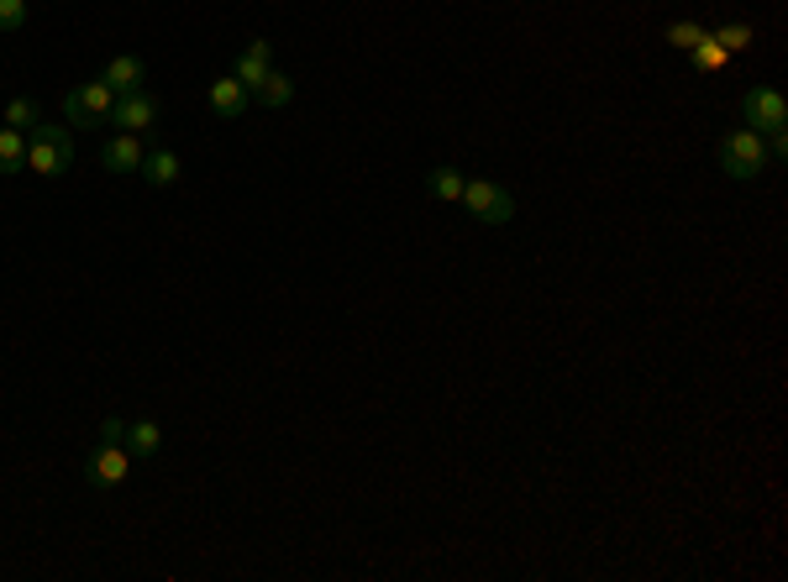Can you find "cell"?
<instances>
[{"instance_id":"6da1fadb","label":"cell","mask_w":788,"mask_h":582,"mask_svg":"<svg viewBox=\"0 0 788 582\" xmlns=\"http://www.w3.org/2000/svg\"><path fill=\"white\" fill-rule=\"evenodd\" d=\"M27 169L42 178H59L74 169V137L63 132V126H32L27 132Z\"/></svg>"},{"instance_id":"7a4b0ae2","label":"cell","mask_w":788,"mask_h":582,"mask_svg":"<svg viewBox=\"0 0 788 582\" xmlns=\"http://www.w3.org/2000/svg\"><path fill=\"white\" fill-rule=\"evenodd\" d=\"M457 205H463L473 221H484V226H510V221H516V200H510V189L494 184V178H463V200Z\"/></svg>"},{"instance_id":"3957f363","label":"cell","mask_w":788,"mask_h":582,"mask_svg":"<svg viewBox=\"0 0 788 582\" xmlns=\"http://www.w3.org/2000/svg\"><path fill=\"white\" fill-rule=\"evenodd\" d=\"M773 158H767V143H762L752 126H741V132H726L721 137V169L730 178H758Z\"/></svg>"},{"instance_id":"277c9868","label":"cell","mask_w":788,"mask_h":582,"mask_svg":"<svg viewBox=\"0 0 788 582\" xmlns=\"http://www.w3.org/2000/svg\"><path fill=\"white\" fill-rule=\"evenodd\" d=\"M111 106H116V89L106 85V79H90V85H79V89L63 95V116H69V126H100V121H111Z\"/></svg>"},{"instance_id":"5b68a950","label":"cell","mask_w":788,"mask_h":582,"mask_svg":"<svg viewBox=\"0 0 788 582\" xmlns=\"http://www.w3.org/2000/svg\"><path fill=\"white\" fill-rule=\"evenodd\" d=\"M741 116H747V126H752L758 137H767V132H784V126H788L784 89H773V85L747 89V100H741Z\"/></svg>"},{"instance_id":"8992f818","label":"cell","mask_w":788,"mask_h":582,"mask_svg":"<svg viewBox=\"0 0 788 582\" xmlns=\"http://www.w3.org/2000/svg\"><path fill=\"white\" fill-rule=\"evenodd\" d=\"M111 126H116V132H132V137L152 132V126H158V100H152L148 89L116 95V106H111Z\"/></svg>"},{"instance_id":"52a82bcc","label":"cell","mask_w":788,"mask_h":582,"mask_svg":"<svg viewBox=\"0 0 788 582\" xmlns=\"http://www.w3.org/2000/svg\"><path fill=\"white\" fill-rule=\"evenodd\" d=\"M90 472L106 483V488L126 483V472H132V451H126V441H100V446L90 451Z\"/></svg>"},{"instance_id":"ba28073f","label":"cell","mask_w":788,"mask_h":582,"mask_svg":"<svg viewBox=\"0 0 788 582\" xmlns=\"http://www.w3.org/2000/svg\"><path fill=\"white\" fill-rule=\"evenodd\" d=\"M143 143L132 137V132H116L111 143L100 147V163H106V174H143Z\"/></svg>"},{"instance_id":"9c48e42d","label":"cell","mask_w":788,"mask_h":582,"mask_svg":"<svg viewBox=\"0 0 788 582\" xmlns=\"http://www.w3.org/2000/svg\"><path fill=\"white\" fill-rule=\"evenodd\" d=\"M247 100H253V95H247V85L237 79V74H226V79H216V85H211V111L221 121H243L247 116Z\"/></svg>"},{"instance_id":"30bf717a","label":"cell","mask_w":788,"mask_h":582,"mask_svg":"<svg viewBox=\"0 0 788 582\" xmlns=\"http://www.w3.org/2000/svg\"><path fill=\"white\" fill-rule=\"evenodd\" d=\"M269 69H273V48L263 42V37H258V42L247 48L243 59H237V79L247 85V95H253V89L263 85V74H269Z\"/></svg>"},{"instance_id":"8fae6325","label":"cell","mask_w":788,"mask_h":582,"mask_svg":"<svg viewBox=\"0 0 788 582\" xmlns=\"http://www.w3.org/2000/svg\"><path fill=\"white\" fill-rule=\"evenodd\" d=\"M143 74H148V69H143V59H111L106 63V74H100V79H106V85L116 89V95H132V89H143Z\"/></svg>"},{"instance_id":"7c38bea8","label":"cell","mask_w":788,"mask_h":582,"mask_svg":"<svg viewBox=\"0 0 788 582\" xmlns=\"http://www.w3.org/2000/svg\"><path fill=\"white\" fill-rule=\"evenodd\" d=\"M253 100H258V106H269V111H279V106H290V100H295V79H290V74H279V69H269V74H263V85L253 89Z\"/></svg>"},{"instance_id":"4fadbf2b","label":"cell","mask_w":788,"mask_h":582,"mask_svg":"<svg viewBox=\"0 0 788 582\" xmlns=\"http://www.w3.org/2000/svg\"><path fill=\"white\" fill-rule=\"evenodd\" d=\"M27 169V132L0 126V174H22Z\"/></svg>"},{"instance_id":"5bb4252c","label":"cell","mask_w":788,"mask_h":582,"mask_svg":"<svg viewBox=\"0 0 788 582\" xmlns=\"http://www.w3.org/2000/svg\"><path fill=\"white\" fill-rule=\"evenodd\" d=\"M143 178H148V184H158V189L180 184V158H174L169 147H158V152H148V158H143Z\"/></svg>"},{"instance_id":"9a60e30c","label":"cell","mask_w":788,"mask_h":582,"mask_svg":"<svg viewBox=\"0 0 788 582\" xmlns=\"http://www.w3.org/2000/svg\"><path fill=\"white\" fill-rule=\"evenodd\" d=\"M158 446H163V431H158L152 420H132V425H126V451H132L137 462H148Z\"/></svg>"},{"instance_id":"2e32d148","label":"cell","mask_w":788,"mask_h":582,"mask_svg":"<svg viewBox=\"0 0 788 582\" xmlns=\"http://www.w3.org/2000/svg\"><path fill=\"white\" fill-rule=\"evenodd\" d=\"M426 189H431V200L457 205L463 200V169H431V174H426Z\"/></svg>"},{"instance_id":"e0dca14e","label":"cell","mask_w":788,"mask_h":582,"mask_svg":"<svg viewBox=\"0 0 788 582\" xmlns=\"http://www.w3.org/2000/svg\"><path fill=\"white\" fill-rule=\"evenodd\" d=\"M710 37H715L726 53H741V48H752V42H758V27H752V22H726V27H715Z\"/></svg>"},{"instance_id":"ac0fdd59","label":"cell","mask_w":788,"mask_h":582,"mask_svg":"<svg viewBox=\"0 0 788 582\" xmlns=\"http://www.w3.org/2000/svg\"><path fill=\"white\" fill-rule=\"evenodd\" d=\"M5 126H16V132L42 126V106H37V100H27V95H16V100L5 106Z\"/></svg>"},{"instance_id":"d6986e66","label":"cell","mask_w":788,"mask_h":582,"mask_svg":"<svg viewBox=\"0 0 788 582\" xmlns=\"http://www.w3.org/2000/svg\"><path fill=\"white\" fill-rule=\"evenodd\" d=\"M689 53H694L699 74H721V69H726V59H730V53L715 42V37H710V32H704V42H699V48H689Z\"/></svg>"},{"instance_id":"ffe728a7","label":"cell","mask_w":788,"mask_h":582,"mask_svg":"<svg viewBox=\"0 0 788 582\" xmlns=\"http://www.w3.org/2000/svg\"><path fill=\"white\" fill-rule=\"evenodd\" d=\"M667 42L689 53V48H699V42H704V27H699V22H673V27H667Z\"/></svg>"},{"instance_id":"44dd1931","label":"cell","mask_w":788,"mask_h":582,"mask_svg":"<svg viewBox=\"0 0 788 582\" xmlns=\"http://www.w3.org/2000/svg\"><path fill=\"white\" fill-rule=\"evenodd\" d=\"M27 22V0H0V32H16Z\"/></svg>"},{"instance_id":"7402d4cb","label":"cell","mask_w":788,"mask_h":582,"mask_svg":"<svg viewBox=\"0 0 788 582\" xmlns=\"http://www.w3.org/2000/svg\"><path fill=\"white\" fill-rule=\"evenodd\" d=\"M100 441H126V420H100Z\"/></svg>"}]
</instances>
